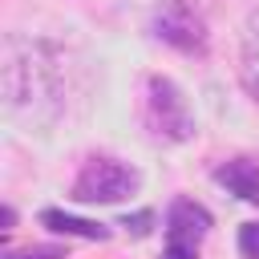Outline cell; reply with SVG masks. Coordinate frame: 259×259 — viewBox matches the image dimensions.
I'll return each instance as SVG.
<instances>
[{
    "instance_id": "3957f363",
    "label": "cell",
    "mask_w": 259,
    "mask_h": 259,
    "mask_svg": "<svg viewBox=\"0 0 259 259\" xmlns=\"http://www.w3.org/2000/svg\"><path fill=\"white\" fill-rule=\"evenodd\" d=\"M138 186H142V174L134 166H125L121 158H109V154H93V158H85V166L73 178V202H85V206L121 202V198L138 194Z\"/></svg>"
},
{
    "instance_id": "7a4b0ae2",
    "label": "cell",
    "mask_w": 259,
    "mask_h": 259,
    "mask_svg": "<svg viewBox=\"0 0 259 259\" xmlns=\"http://www.w3.org/2000/svg\"><path fill=\"white\" fill-rule=\"evenodd\" d=\"M142 117L158 142H190L194 138V113H190L182 89L162 73H150L142 81Z\"/></svg>"
},
{
    "instance_id": "6da1fadb",
    "label": "cell",
    "mask_w": 259,
    "mask_h": 259,
    "mask_svg": "<svg viewBox=\"0 0 259 259\" xmlns=\"http://www.w3.org/2000/svg\"><path fill=\"white\" fill-rule=\"evenodd\" d=\"M65 57L49 40L4 36L0 49V97L8 117L28 130H49L65 113Z\"/></svg>"
},
{
    "instance_id": "ba28073f",
    "label": "cell",
    "mask_w": 259,
    "mask_h": 259,
    "mask_svg": "<svg viewBox=\"0 0 259 259\" xmlns=\"http://www.w3.org/2000/svg\"><path fill=\"white\" fill-rule=\"evenodd\" d=\"M4 259H65V247H53V243H32V247H20V251H8Z\"/></svg>"
},
{
    "instance_id": "5b68a950",
    "label": "cell",
    "mask_w": 259,
    "mask_h": 259,
    "mask_svg": "<svg viewBox=\"0 0 259 259\" xmlns=\"http://www.w3.org/2000/svg\"><path fill=\"white\" fill-rule=\"evenodd\" d=\"M214 182L227 186L235 198L259 206V166H255V162H247V158H231V162H223V166L214 170Z\"/></svg>"
},
{
    "instance_id": "30bf717a",
    "label": "cell",
    "mask_w": 259,
    "mask_h": 259,
    "mask_svg": "<svg viewBox=\"0 0 259 259\" xmlns=\"http://www.w3.org/2000/svg\"><path fill=\"white\" fill-rule=\"evenodd\" d=\"M162 259H198V243H190V239H166Z\"/></svg>"
},
{
    "instance_id": "277c9868",
    "label": "cell",
    "mask_w": 259,
    "mask_h": 259,
    "mask_svg": "<svg viewBox=\"0 0 259 259\" xmlns=\"http://www.w3.org/2000/svg\"><path fill=\"white\" fill-rule=\"evenodd\" d=\"M154 36L166 40L170 49L186 53V57H202L206 45H210L206 20L190 0H162L154 8Z\"/></svg>"
},
{
    "instance_id": "9c48e42d",
    "label": "cell",
    "mask_w": 259,
    "mask_h": 259,
    "mask_svg": "<svg viewBox=\"0 0 259 259\" xmlns=\"http://www.w3.org/2000/svg\"><path fill=\"white\" fill-rule=\"evenodd\" d=\"M239 255L243 259H259V223H243L239 227Z\"/></svg>"
},
{
    "instance_id": "52a82bcc",
    "label": "cell",
    "mask_w": 259,
    "mask_h": 259,
    "mask_svg": "<svg viewBox=\"0 0 259 259\" xmlns=\"http://www.w3.org/2000/svg\"><path fill=\"white\" fill-rule=\"evenodd\" d=\"M243 85L251 89V97L259 101V12L247 20V32H243Z\"/></svg>"
},
{
    "instance_id": "8992f818",
    "label": "cell",
    "mask_w": 259,
    "mask_h": 259,
    "mask_svg": "<svg viewBox=\"0 0 259 259\" xmlns=\"http://www.w3.org/2000/svg\"><path fill=\"white\" fill-rule=\"evenodd\" d=\"M40 223H45L49 231H57V235H73V239H93V243H105V239H109V227L89 223V219H73V214L57 210V206L40 210Z\"/></svg>"
},
{
    "instance_id": "8fae6325",
    "label": "cell",
    "mask_w": 259,
    "mask_h": 259,
    "mask_svg": "<svg viewBox=\"0 0 259 259\" xmlns=\"http://www.w3.org/2000/svg\"><path fill=\"white\" fill-rule=\"evenodd\" d=\"M121 227H125L130 235H138V239H142V235H150V227H154V210H138V214H125V219H121Z\"/></svg>"
}]
</instances>
